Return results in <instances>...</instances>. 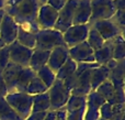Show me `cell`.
Masks as SVG:
<instances>
[{
    "label": "cell",
    "mask_w": 125,
    "mask_h": 120,
    "mask_svg": "<svg viewBox=\"0 0 125 120\" xmlns=\"http://www.w3.org/2000/svg\"><path fill=\"white\" fill-rule=\"evenodd\" d=\"M76 68H77V63L73 62L70 57H68L65 64L58 70V72L56 73V78L59 81H64L67 77H69L70 75L75 74L76 73Z\"/></svg>",
    "instance_id": "obj_26"
},
{
    "label": "cell",
    "mask_w": 125,
    "mask_h": 120,
    "mask_svg": "<svg viewBox=\"0 0 125 120\" xmlns=\"http://www.w3.org/2000/svg\"><path fill=\"white\" fill-rule=\"evenodd\" d=\"M99 120H104V119H101V118H100V119H99Z\"/></svg>",
    "instance_id": "obj_51"
},
{
    "label": "cell",
    "mask_w": 125,
    "mask_h": 120,
    "mask_svg": "<svg viewBox=\"0 0 125 120\" xmlns=\"http://www.w3.org/2000/svg\"><path fill=\"white\" fill-rule=\"evenodd\" d=\"M67 1H68V0H47L46 4L52 7V8L55 9L56 11H61L65 7V4L67 3Z\"/></svg>",
    "instance_id": "obj_39"
},
{
    "label": "cell",
    "mask_w": 125,
    "mask_h": 120,
    "mask_svg": "<svg viewBox=\"0 0 125 120\" xmlns=\"http://www.w3.org/2000/svg\"><path fill=\"white\" fill-rule=\"evenodd\" d=\"M4 46H6V44H4V43H3V42H2V41H1V40H0V50H1V48H4Z\"/></svg>",
    "instance_id": "obj_49"
},
{
    "label": "cell",
    "mask_w": 125,
    "mask_h": 120,
    "mask_svg": "<svg viewBox=\"0 0 125 120\" xmlns=\"http://www.w3.org/2000/svg\"><path fill=\"white\" fill-rule=\"evenodd\" d=\"M8 48L10 62L22 66V67H29L31 55L33 53L32 48H25V46L19 44L17 41H14L10 45H8Z\"/></svg>",
    "instance_id": "obj_8"
},
{
    "label": "cell",
    "mask_w": 125,
    "mask_h": 120,
    "mask_svg": "<svg viewBox=\"0 0 125 120\" xmlns=\"http://www.w3.org/2000/svg\"><path fill=\"white\" fill-rule=\"evenodd\" d=\"M99 112H100V118L104 119V120H112L113 116L115 115L114 112H113L112 106H111L109 103L103 104V105L100 107Z\"/></svg>",
    "instance_id": "obj_33"
},
{
    "label": "cell",
    "mask_w": 125,
    "mask_h": 120,
    "mask_svg": "<svg viewBox=\"0 0 125 120\" xmlns=\"http://www.w3.org/2000/svg\"><path fill=\"white\" fill-rule=\"evenodd\" d=\"M47 112H31V115L25 120H44Z\"/></svg>",
    "instance_id": "obj_41"
},
{
    "label": "cell",
    "mask_w": 125,
    "mask_h": 120,
    "mask_svg": "<svg viewBox=\"0 0 125 120\" xmlns=\"http://www.w3.org/2000/svg\"><path fill=\"white\" fill-rule=\"evenodd\" d=\"M91 17L90 0H78L73 13V24H88Z\"/></svg>",
    "instance_id": "obj_14"
},
{
    "label": "cell",
    "mask_w": 125,
    "mask_h": 120,
    "mask_svg": "<svg viewBox=\"0 0 125 120\" xmlns=\"http://www.w3.org/2000/svg\"><path fill=\"white\" fill-rule=\"evenodd\" d=\"M9 93L7 89L6 83L3 81V77H2V73H0V98H4Z\"/></svg>",
    "instance_id": "obj_40"
},
{
    "label": "cell",
    "mask_w": 125,
    "mask_h": 120,
    "mask_svg": "<svg viewBox=\"0 0 125 120\" xmlns=\"http://www.w3.org/2000/svg\"><path fill=\"white\" fill-rule=\"evenodd\" d=\"M87 101L90 103V104H92V105H94V106H97V107H99V108L101 107L103 104L106 103V101L104 100V99L102 98L97 92H94V90L89 93V95L87 96Z\"/></svg>",
    "instance_id": "obj_34"
},
{
    "label": "cell",
    "mask_w": 125,
    "mask_h": 120,
    "mask_svg": "<svg viewBox=\"0 0 125 120\" xmlns=\"http://www.w3.org/2000/svg\"><path fill=\"white\" fill-rule=\"evenodd\" d=\"M110 71L105 65H100L91 71L90 75V84H91V92L95 90L103 82L108 81Z\"/></svg>",
    "instance_id": "obj_17"
},
{
    "label": "cell",
    "mask_w": 125,
    "mask_h": 120,
    "mask_svg": "<svg viewBox=\"0 0 125 120\" xmlns=\"http://www.w3.org/2000/svg\"><path fill=\"white\" fill-rule=\"evenodd\" d=\"M113 22L121 29L124 32V28H125V10H117L114 13L112 18H111Z\"/></svg>",
    "instance_id": "obj_35"
},
{
    "label": "cell",
    "mask_w": 125,
    "mask_h": 120,
    "mask_svg": "<svg viewBox=\"0 0 125 120\" xmlns=\"http://www.w3.org/2000/svg\"><path fill=\"white\" fill-rule=\"evenodd\" d=\"M94 92H97L98 94L104 99V100L108 101L109 99L113 96V94H114L115 87H114V85L108 79V81L103 82V83H102L101 85L94 90Z\"/></svg>",
    "instance_id": "obj_31"
},
{
    "label": "cell",
    "mask_w": 125,
    "mask_h": 120,
    "mask_svg": "<svg viewBox=\"0 0 125 120\" xmlns=\"http://www.w3.org/2000/svg\"><path fill=\"white\" fill-rule=\"evenodd\" d=\"M68 48L67 46H57L51 51L47 66L56 74L59 68L65 64V62L68 60Z\"/></svg>",
    "instance_id": "obj_13"
},
{
    "label": "cell",
    "mask_w": 125,
    "mask_h": 120,
    "mask_svg": "<svg viewBox=\"0 0 125 120\" xmlns=\"http://www.w3.org/2000/svg\"><path fill=\"white\" fill-rule=\"evenodd\" d=\"M36 76L45 84V86L47 88H50L51 86L53 85V83L55 82V79H56V74H55L47 65L40 68L36 72Z\"/></svg>",
    "instance_id": "obj_28"
},
{
    "label": "cell",
    "mask_w": 125,
    "mask_h": 120,
    "mask_svg": "<svg viewBox=\"0 0 125 120\" xmlns=\"http://www.w3.org/2000/svg\"><path fill=\"white\" fill-rule=\"evenodd\" d=\"M84 110H86V107L67 112V120H83Z\"/></svg>",
    "instance_id": "obj_38"
},
{
    "label": "cell",
    "mask_w": 125,
    "mask_h": 120,
    "mask_svg": "<svg viewBox=\"0 0 125 120\" xmlns=\"http://www.w3.org/2000/svg\"><path fill=\"white\" fill-rule=\"evenodd\" d=\"M93 50L86 41L68 48L69 57L76 63H94Z\"/></svg>",
    "instance_id": "obj_11"
},
{
    "label": "cell",
    "mask_w": 125,
    "mask_h": 120,
    "mask_svg": "<svg viewBox=\"0 0 125 120\" xmlns=\"http://www.w3.org/2000/svg\"><path fill=\"white\" fill-rule=\"evenodd\" d=\"M117 63H119V62L115 61L114 59H112V60H110V61H109L108 63L105 64V66L109 68V71H111V70H113V68H114L115 66L117 65Z\"/></svg>",
    "instance_id": "obj_45"
},
{
    "label": "cell",
    "mask_w": 125,
    "mask_h": 120,
    "mask_svg": "<svg viewBox=\"0 0 125 120\" xmlns=\"http://www.w3.org/2000/svg\"><path fill=\"white\" fill-rule=\"evenodd\" d=\"M58 11L53 9L48 4H41L36 17V24L40 30L54 29L55 23L57 21Z\"/></svg>",
    "instance_id": "obj_9"
},
{
    "label": "cell",
    "mask_w": 125,
    "mask_h": 120,
    "mask_svg": "<svg viewBox=\"0 0 125 120\" xmlns=\"http://www.w3.org/2000/svg\"><path fill=\"white\" fill-rule=\"evenodd\" d=\"M18 29H19V24L14 21L11 15L6 13L0 25V40L6 45H10L17 40Z\"/></svg>",
    "instance_id": "obj_10"
},
{
    "label": "cell",
    "mask_w": 125,
    "mask_h": 120,
    "mask_svg": "<svg viewBox=\"0 0 125 120\" xmlns=\"http://www.w3.org/2000/svg\"><path fill=\"white\" fill-rule=\"evenodd\" d=\"M47 89L48 88L45 86V84L37 76H35L34 78L30 82V84L28 85L25 93L31 95V96H34V95H39V94H42V93L47 92Z\"/></svg>",
    "instance_id": "obj_30"
},
{
    "label": "cell",
    "mask_w": 125,
    "mask_h": 120,
    "mask_svg": "<svg viewBox=\"0 0 125 120\" xmlns=\"http://www.w3.org/2000/svg\"><path fill=\"white\" fill-rule=\"evenodd\" d=\"M35 76H36V73H35L34 71H32L30 67H23L21 70V72H20L19 76H18L14 92L25 93L28 85L30 84V82L32 81Z\"/></svg>",
    "instance_id": "obj_20"
},
{
    "label": "cell",
    "mask_w": 125,
    "mask_h": 120,
    "mask_svg": "<svg viewBox=\"0 0 125 120\" xmlns=\"http://www.w3.org/2000/svg\"><path fill=\"white\" fill-rule=\"evenodd\" d=\"M51 110L48 93H42L32 96V112H47Z\"/></svg>",
    "instance_id": "obj_21"
},
{
    "label": "cell",
    "mask_w": 125,
    "mask_h": 120,
    "mask_svg": "<svg viewBox=\"0 0 125 120\" xmlns=\"http://www.w3.org/2000/svg\"><path fill=\"white\" fill-rule=\"evenodd\" d=\"M91 17L89 24L101 20H109L116 12L113 0H90Z\"/></svg>",
    "instance_id": "obj_5"
},
{
    "label": "cell",
    "mask_w": 125,
    "mask_h": 120,
    "mask_svg": "<svg viewBox=\"0 0 125 120\" xmlns=\"http://www.w3.org/2000/svg\"><path fill=\"white\" fill-rule=\"evenodd\" d=\"M22 1H23V0H7L6 3H4V8H11V7H15V6H18L19 3H21Z\"/></svg>",
    "instance_id": "obj_44"
},
{
    "label": "cell",
    "mask_w": 125,
    "mask_h": 120,
    "mask_svg": "<svg viewBox=\"0 0 125 120\" xmlns=\"http://www.w3.org/2000/svg\"><path fill=\"white\" fill-rule=\"evenodd\" d=\"M47 93L51 101V110L54 111L64 108L71 95L70 90L67 89V87L64 85V82L57 78L47 89Z\"/></svg>",
    "instance_id": "obj_4"
},
{
    "label": "cell",
    "mask_w": 125,
    "mask_h": 120,
    "mask_svg": "<svg viewBox=\"0 0 125 120\" xmlns=\"http://www.w3.org/2000/svg\"><path fill=\"white\" fill-rule=\"evenodd\" d=\"M40 7V0H23L15 7L3 9L6 13L11 15L20 26L36 34L40 30L36 24V17Z\"/></svg>",
    "instance_id": "obj_1"
},
{
    "label": "cell",
    "mask_w": 125,
    "mask_h": 120,
    "mask_svg": "<svg viewBox=\"0 0 125 120\" xmlns=\"http://www.w3.org/2000/svg\"><path fill=\"white\" fill-rule=\"evenodd\" d=\"M55 115H56V112H55L54 110H50L44 120H55Z\"/></svg>",
    "instance_id": "obj_46"
},
{
    "label": "cell",
    "mask_w": 125,
    "mask_h": 120,
    "mask_svg": "<svg viewBox=\"0 0 125 120\" xmlns=\"http://www.w3.org/2000/svg\"><path fill=\"white\" fill-rule=\"evenodd\" d=\"M57 46H66L62 37V33L55 29L47 30H39L36 33V42H35V50L52 51Z\"/></svg>",
    "instance_id": "obj_2"
},
{
    "label": "cell",
    "mask_w": 125,
    "mask_h": 120,
    "mask_svg": "<svg viewBox=\"0 0 125 120\" xmlns=\"http://www.w3.org/2000/svg\"><path fill=\"white\" fill-rule=\"evenodd\" d=\"M4 14H6V11H4V9H0V25H1V22H2V19H3Z\"/></svg>",
    "instance_id": "obj_47"
},
{
    "label": "cell",
    "mask_w": 125,
    "mask_h": 120,
    "mask_svg": "<svg viewBox=\"0 0 125 120\" xmlns=\"http://www.w3.org/2000/svg\"><path fill=\"white\" fill-rule=\"evenodd\" d=\"M4 3H6V0H0V9L4 8Z\"/></svg>",
    "instance_id": "obj_48"
},
{
    "label": "cell",
    "mask_w": 125,
    "mask_h": 120,
    "mask_svg": "<svg viewBox=\"0 0 125 120\" xmlns=\"http://www.w3.org/2000/svg\"><path fill=\"white\" fill-rule=\"evenodd\" d=\"M0 120H23L12 108L9 106L4 98H0Z\"/></svg>",
    "instance_id": "obj_25"
},
{
    "label": "cell",
    "mask_w": 125,
    "mask_h": 120,
    "mask_svg": "<svg viewBox=\"0 0 125 120\" xmlns=\"http://www.w3.org/2000/svg\"><path fill=\"white\" fill-rule=\"evenodd\" d=\"M4 99L23 120H25L32 112V96L26 93H9Z\"/></svg>",
    "instance_id": "obj_3"
},
{
    "label": "cell",
    "mask_w": 125,
    "mask_h": 120,
    "mask_svg": "<svg viewBox=\"0 0 125 120\" xmlns=\"http://www.w3.org/2000/svg\"><path fill=\"white\" fill-rule=\"evenodd\" d=\"M113 59L115 61H123L125 59L124 35H119L113 39Z\"/></svg>",
    "instance_id": "obj_27"
},
{
    "label": "cell",
    "mask_w": 125,
    "mask_h": 120,
    "mask_svg": "<svg viewBox=\"0 0 125 120\" xmlns=\"http://www.w3.org/2000/svg\"><path fill=\"white\" fill-rule=\"evenodd\" d=\"M56 115H55V120H67V111L65 108L56 110Z\"/></svg>",
    "instance_id": "obj_42"
},
{
    "label": "cell",
    "mask_w": 125,
    "mask_h": 120,
    "mask_svg": "<svg viewBox=\"0 0 125 120\" xmlns=\"http://www.w3.org/2000/svg\"><path fill=\"white\" fill-rule=\"evenodd\" d=\"M115 10H125V0H113Z\"/></svg>",
    "instance_id": "obj_43"
},
{
    "label": "cell",
    "mask_w": 125,
    "mask_h": 120,
    "mask_svg": "<svg viewBox=\"0 0 125 120\" xmlns=\"http://www.w3.org/2000/svg\"><path fill=\"white\" fill-rule=\"evenodd\" d=\"M87 105V97L84 96H73L70 95L67 104L65 105V109L67 112L69 111H73V110H78L80 108L86 107Z\"/></svg>",
    "instance_id": "obj_29"
},
{
    "label": "cell",
    "mask_w": 125,
    "mask_h": 120,
    "mask_svg": "<svg viewBox=\"0 0 125 120\" xmlns=\"http://www.w3.org/2000/svg\"><path fill=\"white\" fill-rule=\"evenodd\" d=\"M46 1H47V0H40V3H41V4H45Z\"/></svg>",
    "instance_id": "obj_50"
},
{
    "label": "cell",
    "mask_w": 125,
    "mask_h": 120,
    "mask_svg": "<svg viewBox=\"0 0 125 120\" xmlns=\"http://www.w3.org/2000/svg\"><path fill=\"white\" fill-rule=\"evenodd\" d=\"M90 25L93 26L99 32V34L101 35L104 41L113 40L116 36H119V35H123V33H124L111 19L97 21L94 23L90 24Z\"/></svg>",
    "instance_id": "obj_12"
},
{
    "label": "cell",
    "mask_w": 125,
    "mask_h": 120,
    "mask_svg": "<svg viewBox=\"0 0 125 120\" xmlns=\"http://www.w3.org/2000/svg\"><path fill=\"white\" fill-rule=\"evenodd\" d=\"M15 41H17L19 44H21V45L25 46V48L34 50L35 42H36V34L25 30V29H23L22 26L19 25L18 35H17V40H15Z\"/></svg>",
    "instance_id": "obj_23"
},
{
    "label": "cell",
    "mask_w": 125,
    "mask_h": 120,
    "mask_svg": "<svg viewBox=\"0 0 125 120\" xmlns=\"http://www.w3.org/2000/svg\"><path fill=\"white\" fill-rule=\"evenodd\" d=\"M10 63V57H9V48L6 45L3 48L0 50V73L3 72L6 66Z\"/></svg>",
    "instance_id": "obj_36"
},
{
    "label": "cell",
    "mask_w": 125,
    "mask_h": 120,
    "mask_svg": "<svg viewBox=\"0 0 125 120\" xmlns=\"http://www.w3.org/2000/svg\"><path fill=\"white\" fill-rule=\"evenodd\" d=\"M22 68H23L22 66L17 65V64L10 62V63L6 66V68L3 70V72H2V77H3V81H4V83H6L8 93H14L15 83H17L18 76H19Z\"/></svg>",
    "instance_id": "obj_15"
},
{
    "label": "cell",
    "mask_w": 125,
    "mask_h": 120,
    "mask_svg": "<svg viewBox=\"0 0 125 120\" xmlns=\"http://www.w3.org/2000/svg\"><path fill=\"white\" fill-rule=\"evenodd\" d=\"M100 66L98 63H77V68H76V75H80L82 74L83 72L86 71H90V70H93V68L98 67Z\"/></svg>",
    "instance_id": "obj_37"
},
{
    "label": "cell",
    "mask_w": 125,
    "mask_h": 120,
    "mask_svg": "<svg viewBox=\"0 0 125 120\" xmlns=\"http://www.w3.org/2000/svg\"><path fill=\"white\" fill-rule=\"evenodd\" d=\"M50 51H43V50H33V53L31 55L29 67L35 73L42 68L43 66L47 65L48 57H50Z\"/></svg>",
    "instance_id": "obj_19"
},
{
    "label": "cell",
    "mask_w": 125,
    "mask_h": 120,
    "mask_svg": "<svg viewBox=\"0 0 125 120\" xmlns=\"http://www.w3.org/2000/svg\"><path fill=\"white\" fill-rule=\"evenodd\" d=\"M89 30H90V24H73L69 29H67L62 33L65 45L67 48H73V46L80 44L84 42L88 36Z\"/></svg>",
    "instance_id": "obj_6"
},
{
    "label": "cell",
    "mask_w": 125,
    "mask_h": 120,
    "mask_svg": "<svg viewBox=\"0 0 125 120\" xmlns=\"http://www.w3.org/2000/svg\"><path fill=\"white\" fill-rule=\"evenodd\" d=\"M77 3L78 0H68L64 8L61 11H58L57 21L54 26L55 30L64 33L67 29H69L73 25V13H75V9L77 7Z\"/></svg>",
    "instance_id": "obj_7"
},
{
    "label": "cell",
    "mask_w": 125,
    "mask_h": 120,
    "mask_svg": "<svg viewBox=\"0 0 125 120\" xmlns=\"http://www.w3.org/2000/svg\"><path fill=\"white\" fill-rule=\"evenodd\" d=\"M86 42L93 50V52H95V51H98L99 48H101L102 46H103V44H104L105 41L102 39V36L99 34V32H98L93 26L90 25V30H89V33H88V36H87Z\"/></svg>",
    "instance_id": "obj_24"
},
{
    "label": "cell",
    "mask_w": 125,
    "mask_h": 120,
    "mask_svg": "<svg viewBox=\"0 0 125 120\" xmlns=\"http://www.w3.org/2000/svg\"><path fill=\"white\" fill-rule=\"evenodd\" d=\"M91 71H86L82 74L78 75L77 82H76L75 87L71 90V95L73 96H84L87 97L89 93L91 92V84H90V75Z\"/></svg>",
    "instance_id": "obj_16"
},
{
    "label": "cell",
    "mask_w": 125,
    "mask_h": 120,
    "mask_svg": "<svg viewBox=\"0 0 125 120\" xmlns=\"http://www.w3.org/2000/svg\"><path fill=\"white\" fill-rule=\"evenodd\" d=\"M94 62L99 65H105L110 60L113 59V40L105 41L101 48L93 53Z\"/></svg>",
    "instance_id": "obj_18"
},
{
    "label": "cell",
    "mask_w": 125,
    "mask_h": 120,
    "mask_svg": "<svg viewBox=\"0 0 125 120\" xmlns=\"http://www.w3.org/2000/svg\"><path fill=\"white\" fill-rule=\"evenodd\" d=\"M124 60L123 61H119L117 65L115 66L113 70L110 71V75H109V81L114 85L115 88H123L124 87Z\"/></svg>",
    "instance_id": "obj_22"
},
{
    "label": "cell",
    "mask_w": 125,
    "mask_h": 120,
    "mask_svg": "<svg viewBox=\"0 0 125 120\" xmlns=\"http://www.w3.org/2000/svg\"><path fill=\"white\" fill-rule=\"evenodd\" d=\"M125 96H124V87L123 88H115V92L113 96L109 99L106 103L110 105H124Z\"/></svg>",
    "instance_id": "obj_32"
}]
</instances>
